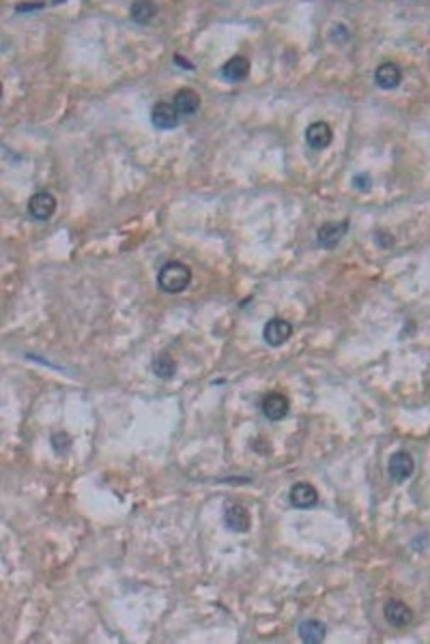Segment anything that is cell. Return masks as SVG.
I'll return each mask as SVG.
<instances>
[{
  "instance_id": "obj_14",
  "label": "cell",
  "mask_w": 430,
  "mask_h": 644,
  "mask_svg": "<svg viewBox=\"0 0 430 644\" xmlns=\"http://www.w3.org/2000/svg\"><path fill=\"white\" fill-rule=\"evenodd\" d=\"M297 631H299V638L306 644H318L327 635V625L323 621H318V618H306V621L299 623Z\"/></svg>"
},
{
  "instance_id": "obj_5",
  "label": "cell",
  "mask_w": 430,
  "mask_h": 644,
  "mask_svg": "<svg viewBox=\"0 0 430 644\" xmlns=\"http://www.w3.org/2000/svg\"><path fill=\"white\" fill-rule=\"evenodd\" d=\"M293 335V324L284 318H272L265 324L263 337L269 346H284Z\"/></svg>"
},
{
  "instance_id": "obj_21",
  "label": "cell",
  "mask_w": 430,
  "mask_h": 644,
  "mask_svg": "<svg viewBox=\"0 0 430 644\" xmlns=\"http://www.w3.org/2000/svg\"><path fill=\"white\" fill-rule=\"evenodd\" d=\"M175 60H177V62H181V67H183V69H194V65H192V62H188V60H183L179 54L175 56Z\"/></svg>"
},
{
  "instance_id": "obj_12",
  "label": "cell",
  "mask_w": 430,
  "mask_h": 644,
  "mask_svg": "<svg viewBox=\"0 0 430 644\" xmlns=\"http://www.w3.org/2000/svg\"><path fill=\"white\" fill-rule=\"evenodd\" d=\"M224 524L232 533H247L252 520H249V513H247L245 507H241V505H228L226 511H224Z\"/></svg>"
},
{
  "instance_id": "obj_18",
  "label": "cell",
  "mask_w": 430,
  "mask_h": 644,
  "mask_svg": "<svg viewBox=\"0 0 430 644\" xmlns=\"http://www.w3.org/2000/svg\"><path fill=\"white\" fill-rule=\"evenodd\" d=\"M50 440H52V447H54L58 453H63V451L69 449V444H71V438H69L65 432H54Z\"/></svg>"
},
{
  "instance_id": "obj_3",
  "label": "cell",
  "mask_w": 430,
  "mask_h": 644,
  "mask_svg": "<svg viewBox=\"0 0 430 644\" xmlns=\"http://www.w3.org/2000/svg\"><path fill=\"white\" fill-rule=\"evenodd\" d=\"M349 230V222L342 219V222H327L318 228L316 232V241L323 249H333L338 247V243L342 241V236L347 234Z\"/></svg>"
},
{
  "instance_id": "obj_19",
  "label": "cell",
  "mask_w": 430,
  "mask_h": 644,
  "mask_svg": "<svg viewBox=\"0 0 430 644\" xmlns=\"http://www.w3.org/2000/svg\"><path fill=\"white\" fill-rule=\"evenodd\" d=\"M370 185H372V180H370V176L364 172V174H355L353 176V187L358 190V192H368L370 190Z\"/></svg>"
},
{
  "instance_id": "obj_9",
  "label": "cell",
  "mask_w": 430,
  "mask_h": 644,
  "mask_svg": "<svg viewBox=\"0 0 430 644\" xmlns=\"http://www.w3.org/2000/svg\"><path fill=\"white\" fill-rule=\"evenodd\" d=\"M172 104H175L181 119H188V116H194L200 110V95L192 88H181L179 93L175 95V102Z\"/></svg>"
},
{
  "instance_id": "obj_16",
  "label": "cell",
  "mask_w": 430,
  "mask_h": 644,
  "mask_svg": "<svg viewBox=\"0 0 430 644\" xmlns=\"http://www.w3.org/2000/svg\"><path fill=\"white\" fill-rule=\"evenodd\" d=\"M151 367H153V374L157 378H161V381H170V378H175V374H177L175 359H172L170 354H166V352H161L159 356H155Z\"/></svg>"
},
{
  "instance_id": "obj_20",
  "label": "cell",
  "mask_w": 430,
  "mask_h": 644,
  "mask_svg": "<svg viewBox=\"0 0 430 644\" xmlns=\"http://www.w3.org/2000/svg\"><path fill=\"white\" fill-rule=\"evenodd\" d=\"M45 7V3H20V5H16V11L18 13H33V11H41Z\"/></svg>"
},
{
  "instance_id": "obj_11",
  "label": "cell",
  "mask_w": 430,
  "mask_h": 644,
  "mask_svg": "<svg viewBox=\"0 0 430 644\" xmlns=\"http://www.w3.org/2000/svg\"><path fill=\"white\" fill-rule=\"evenodd\" d=\"M261 408H263V415L269 421H280V419H284L289 415L291 404H289L286 395H282V393H269V395H265Z\"/></svg>"
},
{
  "instance_id": "obj_7",
  "label": "cell",
  "mask_w": 430,
  "mask_h": 644,
  "mask_svg": "<svg viewBox=\"0 0 430 644\" xmlns=\"http://www.w3.org/2000/svg\"><path fill=\"white\" fill-rule=\"evenodd\" d=\"M383 616L392 627L400 629V627H407L413 621V610L400 599H389L383 608Z\"/></svg>"
},
{
  "instance_id": "obj_2",
  "label": "cell",
  "mask_w": 430,
  "mask_h": 644,
  "mask_svg": "<svg viewBox=\"0 0 430 644\" xmlns=\"http://www.w3.org/2000/svg\"><path fill=\"white\" fill-rule=\"evenodd\" d=\"M413 471H415V459H413V455L411 453H407V451H396L392 457H389V462H387V473H389V477L394 479V481H407L411 475H413Z\"/></svg>"
},
{
  "instance_id": "obj_4",
  "label": "cell",
  "mask_w": 430,
  "mask_h": 644,
  "mask_svg": "<svg viewBox=\"0 0 430 644\" xmlns=\"http://www.w3.org/2000/svg\"><path fill=\"white\" fill-rule=\"evenodd\" d=\"M56 213V198L48 192H39L28 200V215L35 222H48Z\"/></svg>"
},
{
  "instance_id": "obj_17",
  "label": "cell",
  "mask_w": 430,
  "mask_h": 644,
  "mask_svg": "<svg viewBox=\"0 0 430 644\" xmlns=\"http://www.w3.org/2000/svg\"><path fill=\"white\" fill-rule=\"evenodd\" d=\"M157 16V9L151 3H134L131 5V20L138 24H149Z\"/></svg>"
},
{
  "instance_id": "obj_6",
  "label": "cell",
  "mask_w": 430,
  "mask_h": 644,
  "mask_svg": "<svg viewBox=\"0 0 430 644\" xmlns=\"http://www.w3.org/2000/svg\"><path fill=\"white\" fill-rule=\"evenodd\" d=\"M181 116L175 108V104H168V102H159L153 112H151V123L157 127V129H175L179 125Z\"/></svg>"
},
{
  "instance_id": "obj_8",
  "label": "cell",
  "mask_w": 430,
  "mask_h": 644,
  "mask_svg": "<svg viewBox=\"0 0 430 644\" xmlns=\"http://www.w3.org/2000/svg\"><path fill=\"white\" fill-rule=\"evenodd\" d=\"M289 501L295 509H312L316 503H318V492L314 486L306 484V481H299L291 488V494H289Z\"/></svg>"
},
{
  "instance_id": "obj_10",
  "label": "cell",
  "mask_w": 430,
  "mask_h": 644,
  "mask_svg": "<svg viewBox=\"0 0 430 644\" xmlns=\"http://www.w3.org/2000/svg\"><path fill=\"white\" fill-rule=\"evenodd\" d=\"M375 82L383 90H394L402 82V69L396 62H383L375 71Z\"/></svg>"
},
{
  "instance_id": "obj_15",
  "label": "cell",
  "mask_w": 430,
  "mask_h": 644,
  "mask_svg": "<svg viewBox=\"0 0 430 644\" xmlns=\"http://www.w3.org/2000/svg\"><path fill=\"white\" fill-rule=\"evenodd\" d=\"M249 73V60L245 56H232L222 67V77L228 82H241Z\"/></svg>"
},
{
  "instance_id": "obj_13",
  "label": "cell",
  "mask_w": 430,
  "mask_h": 644,
  "mask_svg": "<svg viewBox=\"0 0 430 644\" xmlns=\"http://www.w3.org/2000/svg\"><path fill=\"white\" fill-rule=\"evenodd\" d=\"M331 140H333L331 127H329L327 123H323V121L312 123V125L308 127V131H306V142H308V146L314 148V151L327 148V146L331 144Z\"/></svg>"
},
{
  "instance_id": "obj_1",
  "label": "cell",
  "mask_w": 430,
  "mask_h": 644,
  "mask_svg": "<svg viewBox=\"0 0 430 644\" xmlns=\"http://www.w3.org/2000/svg\"><path fill=\"white\" fill-rule=\"evenodd\" d=\"M190 282H192V268L179 260L166 262L157 273V286H159V290H163L168 295L183 293L190 286Z\"/></svg>"
}]
</instances>
